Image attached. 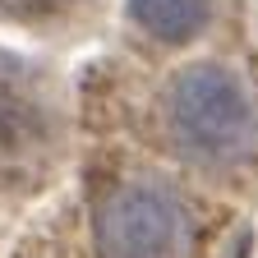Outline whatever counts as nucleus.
<instances>
[{"label": "nucleus", "instance_id": "nucleus-1", "mask_svg": "<svg viewBox=\"0 0 258 258\" xmlns=\"http://www.w3.org/2000/svg\"><path fill=\"white\" fill-rule=\"evenodd\" d=\"M171 134L203 161H240L258 148V106L221 64H189L171 83Z\"/></svg>", "mask_w": 258, "mask_h": 258}, {"label": "nucleus", "instance_id": "nucleus-3", "mask_svg": "<svg viewBox=\"0 0 258 258\" xmlns=\"http://www.w3.org/2000/svg\"><path fill=\"white\" fill-rule=\"evenodd\" d=\"M46 134H51V120H46L42 97L28 88L19 70L0 64V184L37 166Z\"/></svg>", "mask_w": 258, "mask_h": 258}, {"label": "nucleus", "instance_id": "nucleus-5", "mask_svg": "<svg viewBox=\"0 0 258 258\" xmlns=\"http://www.w3.org/2000/svg\"><path fill=\"white\" fill-rule=\"evenodd\" d=\"M70 10H74V0H0V14L23 19V23H46V19H60Z\"/></svg>", "mask_w": 258, "mask_h": 258}, {"label": "nucleus", "instance_id": "nucleus-4", "mask_svg": "<svg viewBox=\"0 0 258 258\" xmlns=\"http://www.w3.org/2000/svg\"><path fill=\"white\" fill-rule=\"evenodd\" d=\"M134 19L152 32V37L180 42L189 32H199L212 14V0H129Z\"/></svg>", "mask_w": 258, "mask_h": 258}, {"label": "nucleus", "instance_id": "nucleus-2", "mask_svg": "<svg viewBox=\"0 0 258 258\" xmlns=\"http://www.w3.org/2000/svg\"><path fill=\"white\" fill-rule=\"evenodd\" d=\"M184 203L161 184H124L102 208L97 240L111 258H171L184 240Z\"/></svg>", "mask_w": 258, "mask_h": 258}]
</instances>
